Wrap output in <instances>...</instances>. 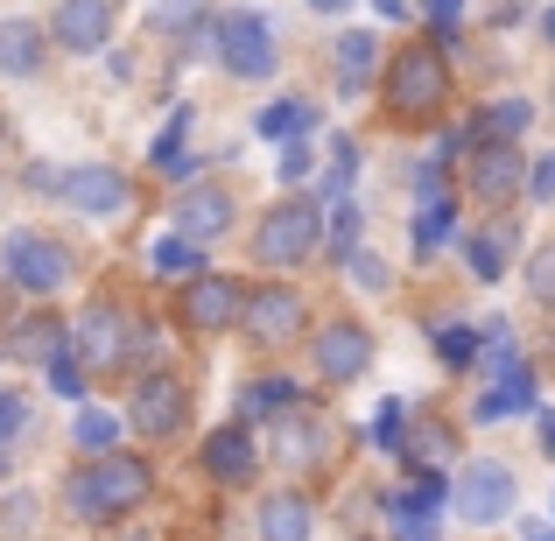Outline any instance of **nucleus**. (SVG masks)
<instances>
[{
  "label": "nucleus",
  "mask_w": 555,
  "mask_h": 541,
  "mask_svg": "<svg viewBox=\"0 0 555 541\" xmlns=\"http://www.w3.org/2000/svg\"><path fill=\"white\" fill-rule=\"evenodd\" d=\"M149 492H155V472L134 450H106L99 464H78V472L64 478V506L78 520H120V514H134Z\"/></svg>",
  "instance_id": "nucleus-1"
},
{
  "label": "nucleus",
  "mask_w": 555,
  "mask_h": 541,
  "mask_svg": "<svg viewBox=\"0 0 555 541\" xmlns=\"http://www.w3.org/2000/svg\"><path fill=\"white\" fill-rule=\"evenodd\" d=\"M443 92H450V70L429 42H408L387 64V113L393 120H429V113L443 106Z\"/></svg>",
  "instance_id": "nucleus-2"
},
{
  "label": "nucleus",
  "mask_w": 555,
  "mask_h": 541,
  "mask_svg": "<svg viewBox=\"0 0 555 541\" xmlns=\"http://www.w3.org/2000/svg\"><path fill=\"white\" fill-rule=\"evenodd\" d=\"M317 240H324V218H317V204H310V197H288V204H274V211L260 218L254 254L268 260V268H302V260L317 254Z\"/></svg>",
  "instance_id": "nucleus-3"
},
{
  "label": "nucleus",
  "mask_w": 555,
  "mask_h": 541,
  "mask_svg": "<svg viewBox=\"0 0 555 541\" xmlns=\"http://www.w3.org/2000/svg\"><path fill=\"white\" fill-rule=\"evenodd\" d=\"M0 268H8V282L22 288V296H50V288H64L70 254H64V240L22 226V232H8V240H0Z\"/></svg>",
  "instance_id": "nucleus-4"
},
{
  "label": "nucleus",
  "mask_w": 555,
  "mask_h": 541,
  "mask_svg": "<svg viewBox=\"0 0 555 541\" xmlns=\"http://www.w3.org/2000/svg\"><path fill=\"white\" fill-rule=\"evenodd\" d=\"M246 310V288L225 282V274H190L183 296H177V317L183 331H197V338H218V331H232Z\"/></svg>",
  "instance_id": "nucleus-5"
},
{
  "label": "nucleus",
  "mask_w": 555,
  "mask_h": 541,
  "mask_svg": "<svg viewBox=\"0 0 555 541\" xmlns=\"http://www.w3.org/2000/svg\"><path fill=\"white\" fill-rule=\"evenodd\" d=\"M127 422H134L149 443H169V436H183V429H190V394H183V379H177V373H141Z\"/></svg>",
  "instance_id": "nucleus-6"
},
{
  "label": "nucleus",
  "mask_w": 555,
  "mask_h": 541,
  "mask_svg": "<svg viewBox=\"0 0 555 541\" xmlns=\"http://www.w3.org/2000/svg\"><path fill=\"white\" fill-rule=\"evenodd\" d=\"M514 514V472L506 464H464L457 478V520H472V528H492V520Z\"/></svg>",
  "instance_id": "nucleus-7"
},
{
  "label": "nucleus",
  "mask_w": 555,
  "mask_h": 541,
  "mask_svg": "<svg viewBox=\"0 0 555 541\" xmlns=\"http://www.w3.org/2000/svg\"><path fill=\"white\" fill-rule=\"evenodd\" d=\"M240 324H246V338H254V345H268V352H274V345H288L302 331V296H296V288H282V282H274V288H246Z\"/></svg>",
  "instance_id": "nucleus-8"
},
{
  "label": "nucleus",
  "mask_w": 555,
  "mask_h": 541,
  "mask_svg": "<svg viewBox=\"0 0 555 541\" xmlns=\"http://www.w3.org/2000/svg\"><path fill=\"white\" fill-rule=\"evenodd\" d=\"M218 56H225L232 78H274V36L260 14H225L218 28Z\"/></svg>",
  "instance_id": "nucleus-9"
},
{
  "label": "nucleus",
  "mask_w": 555,
  "mask_h": 541,
  "mask_svg": "<svg viewBox=\"0 0 555 541\" xmlns=\"http://www.w3.org/2000/svg\"><path fill=\"white\" fill-rule=\"evenodd\" d=\"M127 310L120 302H92V310L70 324V352H78V365H120V352H127Z\"/></svg>",
  "instance_id": "nucleus-10"
},
{
  "label": "nucleus",
  "mask_w": 555,
  "mask_h": 541,
  "mask_svg": "<svg viewBox=\"0 0 555 541\" xmlns=\"http://www.w3.org/2000/svg\"><path fill=\"white\" fill-rule=\"evenodd\" d=\"M373 365V338H366V324H324L317 331V373L324 379H338V387H352L359 373Z\"/></svg>",
  "instance_id": "nucleus-11"
},
{
  "label": "nucleus",
  "mask_w": 555,
  "mask_h": 541,
  "mask_svg": "<svg viewBox=\"0 0 555 541\" xmlns=\"http://www.w3.org/2000/svg\"><path fill=\"white\" fill-rule=\"evenodd\" d=\"M204 472H211L218 486H246V478L260 472L254 429H246V422H225V429H211V436H204Z\"/></svg>",
  "instance_id": "nucleus-12"
},
{
  "label": "nucleus",
  "mask_w": 555,
  "mask_h": 541,
  "mask_svg": "<svg viewBox=\"0 0 555 541\" xmlns=\"http://www.w3.org/2000/svg\"><path fill=\"white\" fill-rule=\"evenodd\" d=\"M177 232H183V240H197V246H211L218 232H232V190L190 183L183 197H177Z\"/></svg>",
  "instance_id": "nucleus-13"
},
{
  "label": "nucleus",
  "mask_w": 555,
  "mask_h": 541,
  "mask_svg": "<svg viewBox=\"0 0 555 541\" xmlns=\"http://www.w3.org/2000/svg\"><path fill=\"white\" fill-rule=\"evenodd\" d=\"M50 36L64 42L70 56L106 50V36H113V0H64V8H56V22H50Z\"/></svg>",
  "instance_id": "nucleus-14"
},
{
  "label": "nucleus",
  "mask_w": 555,
  "mask_h": 541,
  "mask_svg": "<svg viewBox=\"0 0 555 541\" xmlns=\"http://www.w3.org/2000/svg\"><path fill=\"white\" fill-rule=\"evenodd\" d=\"M64 204H78V211H92V218H113L127 204V177L120 169H106V163H85V169H64Z\"/></svg>",
  "instance_id": "nucleus-15"
},
{
  "label": "nucleus",
  "mask_w": 555,
  "mask_h": 541,
  "mask_svg": "<svg viewBox=\"0 0 555 541\" xmlns=\"http://www.w3.org/2000/svg\"><path fill=\"white\" fill-rule=\"evenodd\" d=\"M274 450H282L288 464H324L331 458V429L296 401V408H282V415H274Z\"/></svg>",
  "instance_id": "nucleus-16"
},
{
  "label": "nucleus",
  "mask_w": 555,
  "mask_h": 541,
  "mask_svg": "<svg viewBox=\"0 0 555 541\" xmlns=\"http://www.w3.org/2000/svg\"><path fill=\"white\" fill-rule=\"evenodd\" d=\"M401 464H415V472H443L450 458H457V429L450 422H436V415H408V429H401Z\"/></svg>",
  "instance_id": "nucleus-17"
},
{
  "label": "nucleus",
  "mask_w": 555,
  "mask_h": 541,
  "mask_svg": "<svg viewBox=\"0 0 555 541\" xmlns=\"http://www.w3.org/2000/svg\"><path fill=\"white\" fill-rule=\"evenodd\" d=\"M520 177H528V169H520V155H514V141H478V155H472V190L486 204H506L520 190Z\"/></svg>",
  "instance_id": "nucleus-18"
},
{
  "label": "nucleus",
  "mask_w": 555,
  "mask_h": 541,
  "mask_svg": "<svg viewBox=\"0 0 555 541\" xmlns=\"http://www.w3.org/2000/svg\"><path fill=\"white\" fill-rule=\"evenodd\" d=\"M42 56H50V36H42L36 22H22V14L0 22V70H8V78H36Z\"/></svg>",
  "instance_id": "nucleus-19"
},
{
  "label": "nucleus",
  "mask_w": 555,
  "mask_h": 541,
  "mask_svg": "<svg viewBox=\"0 0 555 541\" xmlns=\"http://www.w3.org/2000/svg\"><path fill=\"white\" fill-rule=\"evenodd\" d=\"M310 500L302 492H268L260 500V541H310Z\"/></svg>",
  "instance_id": "nucleus-20"
},
{
  "label": "nucleus",
  "mask_w": 555,
  "mask_h": 541,
  "mask_svg": "<svg viewBox=\"0 0 555 541\" xmlns=\"http://www.w3.org/2000/svg\"><path fill=\"white\" fill-rule=\"evenodd\" d=\"M450 240V197H443V177L436 169H422V211H415V254L429 260L436 246Z\"/></svg>",
  "instance_id": "nucleus-21"
},
{
  "label": "nucleus",
  "mask_w": 555,
  "mask_h": 541,
  "mask_svg": "<svg viewBox=\"0 0 555 541\" xmlns=\"http://www.w3.org/2000/svg\"><path fill=\"white\" fill-rule=\"evenodd\" d=\"M520 408H534V373H528V365H506V373L500 379H492V387H486V401H478V415H486V422H500V415H520Z\"/></svg>",
  "instance_id": "nucleus-22"
},
{
  "label": "nucleus",
  "mask_w": 555,
  "mask_h": 541,
  "mask_svg": "<svg viewBox=\"0 0 555 541\" xmlns=\"http://www.w3.org/2000/svg\"><path fill=\"white\" fill-rule=\"evenodd\" d=\"M373 70H379V42H373V28H345V36H338V85H345V92H366Z\"/></svg>",
  "instance_id": "nucleus-23"
},
{
  "label": "nucleus",
  "mask_w": 555,
  "mask_h": 541,
  "mask_svg": "<svg viewBox=\"0 0 555 541\" xmlns=\"http://www.w3.org/2000/svg\"><path fill=\"white\" fill-rule=\"evenodd\" d=\"M514 240H520L514 226L472 232V246H464V254H472V274H478V282H500V274H506V260H514Z\"/></svg>",
  "instance_id": "nucleus-24"
},
{
  "label": "nucleus",
  "mask_w": 555,
  "mask_h": 541,
  "mask_svg": "<svg viewBox=\"0 0 555 541\" xmlns=\"http://www.w3.org/2000/svg\"><path fill=\"white\" fill-rule=\"evenodd\" d=\"M64 324L56 317H22V324H8V352L14 359H50V352H64Z\"/></svg>",
  "instance_id": "nucleus-25"
},
{
  "label": "nucleus",
  "mask_w": 555,
  "mask_h": 541,
  "mask_svg": "<svg viewBox=\"0 0 555 541\" xmlns=\"http://www.w3.org/2000/svg\"><path fill=\"white\" fill-rule=\"evenodd\" d=\"M310 127H317V106H310V99H274V106L260 113V134H268V141H302Z\"/></svg>",
  "instance_id": "nucleus-26"
},
{
  "label": "nucleus",
  "mask_w": 555,
  "mask_h": 541,
  "mask_svg": "<svg viewBox=\"0 0 555 541\" xmlns=\"http://www.w3.org/2000/svg\"><path fill=\"white\" fill-rule=\"evenodd\" d=\"M70 443L92 450V458H106V450L120 443V415H113V408H85V415L70 422Z\"/></svg>",
  "instance_id": "nucleus-27"
},
{
  "label": "nucleus",
  "mask_w": 555,
  "mask_h": 541,
  "mask_svg": "<svg viewBox=\"0 0 555 541\" xmlns=\"http://www.w3.org/2000/svg\"><path fill=\"white\" fill-rule=\"evenodd\" d=\"M302 394H296V379H254V387L240 394V415L246 422H260V415H282V408H296Z\"/></svg>",
  "instance_id": "nucleus-28"
},
{
  "label": "nucleus",
  "mask_w": 555,
  "mask_h": 541,
  "mask_svg": "<svg viewBox=\"0 0 555 541\" xmlns=\"http://www.w3.org/2000/svg\"><path fill=\"white\" fill-rule=\"evenodd\" d=\"M204 14H211V0H155L149 28H155V36H190Z\"/></svg>",
  "instance_id": "nucleus-29"
},
{
  "label": "nucleus",
  "mask_w": 555,
  "mask_h": 541,
  "mask_svg": "<svg viewBox=\"0 0 555 541\" xmlns=\"http://www.w3.org/2000/svg\"><path fill=\"white\" fill-rule=\"evenodd\" d=\"M478 141H514L520 127H528V106H520V99H506V106H492V113H478Z\"/></svg>",
  "instance_id": "nucleus-30"
},
{
  "label": "nucleus",
  "mask_w": 555,
  "mask_h": 541,
  "mask_svg": "<svg viewBox=\"0 0 555 541\" xmlns=\"http://www.w3.org/2000/svg\"><path fill=\"white\" fill-rule=\"evenodd\" d=\"M197 240H183V232H169V240H155V274H197Z\"/></svg>",
  "instance_id": "nucleus-31"
},
{
  "label": "nucleus",
  "mask_w": 555,
  "mask_h": 541,
  "mask_svg": "<svg viewBox=\"0 0 555 541\" xmlns=\"http://www.w3.org/2000/svg\"><path fill=\"white\" fill-rule=\"evenodd\" d=\"M50 387L64 394V401H85V365H78V352H50Z\"/></svg>",
  "instance_id": "nucleus-32"
},
{
  "label": "nucleus",
  "mask_w": 555,
  "mask_h": 541,
  "mask_svg": "<svg viewBox=\"0 0 555 541\" xmlns=\"http://www.w3.org/2000/svg\"><path fill=\"white\" fill-rule=\"evenodd\" d=\"M36 514H42L36 492H8V500H0V528L8 534H36Z\"/></svg>",
  "instance_id": "nucleus-33"
},
{
  "label": "nucleus",
  "mask_w": 555,
  "mask_h": 541,
  "mask_svg": "<svg viewBox=\"0 0 555 541\" xmlns=\"http://www.w3.org/2000/svg\"><path fill=\"white\" fill-rule=\"evenodd\" d=\"M436 352H443V365H472L478 359V331H464V324L436 331Z\"/></svg>",
  "instance_id": "nucleus-34"
},
{
  "label": "nucleus",
  "mask_w": 555,
  "mask_h": 541,
  "mask_svg": "<svg viewBox=\"0 0 555 541\" xmlns=\"http://www.w3.org/2000/svg\"><path fill=\"white\" fill-rule=\"evenodd\" d=\"M183 141H190V106L169 113V127H163V141H155V169H169L183 155Z\"/></svg>",
  "instance_id": "nucleus-35"
},
{
  "label": "nucleus",
  "mask_w": 555,
  "mask_h": 541,
  "mask_svg": "<svg viewBox=\"0 0 555 541\" xmlns=\"http://www.w3.org/2000/svg\"><path fill=\"white\" fill-rule=\"evenodd\" d=\"M528 296H534V302H555V240L528 260Z\"/></svg>",
  "instance_id": "nucleus-36"
},
{
  "label": "nucleus",
  "mask_w": 555,
  "mask_h": 541,
  "mask_svg": "<svg viewBox=\"0 0 555 541\" xmlns=\"http://www.w3.org/2000/svg\"><path fill=\"white\" fill-rule=\"evenodd\" d=\"M331 254H359V211H352V204H338V218H331Z\"/></svg>",
  "instance_id": "nucleus-37"
},
{
  "label": "nucleus",
  "mask_w": 555,
  "mask_h": 541,
  "mask_svg": "<svg viewBox=\"0 0 555 541\" xmlns=\"http://www.w3.org/2000/svg\"><path fill=\"white\" fill-rule=\"evenodd\" d=\"M401 429H408V401H379V422H373V436H379V443H401Z\"/></svg>",
  "instance_id": "nucleus-38"
},
{
  "label": "nucleus",
  "mask_w": 555,
  "mask_h": 541,
  "mask_svg": "<svg viewBox=\"0 0 555 541\" xmlns=\"http://www.w3.org/2000/svg\"><path fill=\"white\" fill-rule=\"evenodd\" d=\"M22 422H28V401H22V394H0V443H8Z\"/></svg>",
  "instance_id": "nucleus-39"
},
{
  "label": "nucleus",
  "mask_w": 555,
  "mask_h": 541,
  "mask_svg": "<svg viewBox=\"0 0 555 541\" xmlns=\"http://www.w3.org/2000/svg\"><path fill=\"white\" fill-rule=\"evenodd\" d=\"M296 177H310V149H302V141H282V183H296Z\"/></svg>",
  "instance_id": "nucleus-40"
},
{
  "label": "nucleus",
  "mask_w": 555,
  "mask_h": 541,
  "mask_svg": "<svg viewBox=\"0 0 555 541\" xmlns=\"http://www.w3.org/2000/svg\"><path fill=\"white\" fill-rule=\"evenodd\" d=\"M345 260H352V274H359V282H366V288H387V268H379L373 254H345Z\"/></svg>",
  "instance_id": "nucleus-41"
},
{
  "label": "nucleus",
  "mask_w": 555,
  "mask_h": 541,
  "mask_svg": "<svg viewBox=\"0 0 555 541\" xmlns=\"http://www.w3.org/2000/svg\"><path fill=\"white\" fill-rule=\"evenodd\" d=\"M422 8H429V22L450 36V28H457V14H464V0H422Z\"/></svg>",
  "instance_id": "nucleus-42"
},
{
  "label": "nucleus",
  "mask_w": 555,
  "mask_h": 541,
  "mask_svg": "<svg viewBox=\"0 0 555 541\" xmlns=\"http://www.w3.org/2000/svg\"><path fill=\"white\" fill-rule=\"evenodd\" d=\"M528 190H534V197H555V155H542V163H534Z\"/></svg>",
  "instance_id": "nucleus-43"
},
{
  "label": "nucleus",
  "mask_w": 555,
  "mask_h": 541,
  "mask_svg": "<svg viewBox=\"0 0 555 541\" xmlns=\"http://www.w3.org/2000/svg\"><path fill=\"white\" fill-rule=\"evenodd\" d=\"M401 528H408V541H436V520L429 514H401Z\"/></svg>",
  "instance_id": "nucleus-44"
},
{
  "label": "nucleus",
  "mask_w": 555,
  "mask_h": 541,
  "mask_svg": "<svg viewBox=\"0 0 555 541\" xmlns=\"http://www.w3.org/2000/svg\"><path fill=\"white\" fill-rule=\"evenodd\" d=\"M542 450L555 458V408H542Z\"/></svg>",
  "instance_id": "nucleus-45"
},
{
  "label": "nucleus",
  "mask_w": 555,
  "mask_h": 541,
  "mask_svg": "<svg viewBox=\"0 0 555 541\" xmlns=\"http://www.w3.org/2000/svg\"><path fill=\"white\" fill-rule=\"evenodd\" d=\"M528 541H555V528H542V520H528Z\"/></svg>",
  "instance_id": "nucleus-46"
},
{
  "label": "nucleus",
  "mask_w": 555,
  "mask_h": 541,
  "mask_svg": "<svg viewBox=\"0 0 555 541\" xmlns=\"http://www.w3.org/2000/svg\"><path fill=\"white\" fill-rule=\"evenodd\" d=\"M379 14H401V0H379Z\"/></svg>",
  "instance_id": "nucleus-47"
},
{
  "label": "nucleus",
  "mask_w": 555,
  "mask_h": 541,
  "mask_svg": "<svg viewBox=\"0 0 555 541\" xmlns=\"http://www.w3.org/2000/svg\"><path fill=\"white\" fill-rule=\"evenodd\" d=\"M542 36H555V8H548V22H542Z\"/></svg>",
  "instance_id": "nucleus-48"
},
{
  "label": "nucleus",
  "mask_w": 555,
  "mask_h": 541,
  "mask_svg": "<svg viewBox=\"0 0 555 541\" xmlns=\"http://www.w3.org/2000/svg\"><path fill=\"white\" fill-rule=\"evenodd\" d=\"M310 8H345V0H310Z\"/></svg>",
  "instance_id": "nucleus-49"
}]
</instances>
